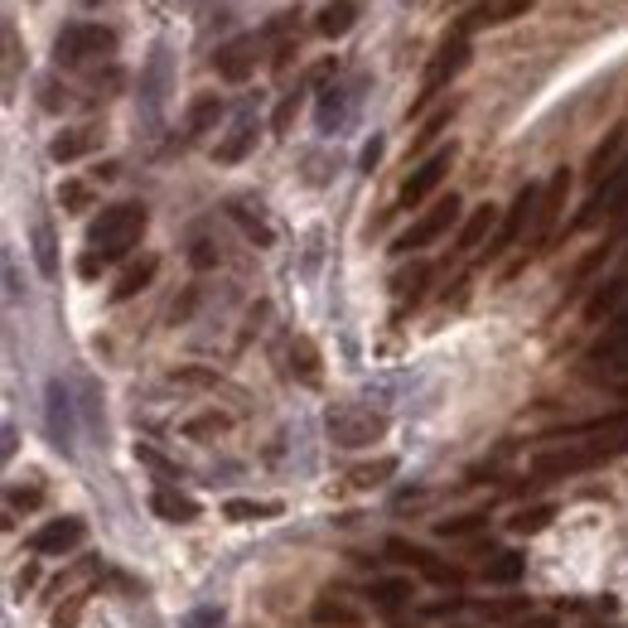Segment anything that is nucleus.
<instances>
[{
    "label": "nucleus",
    "instance_id": "obj_1",
    "mask_svg": "<svg viewBox=\"0 0 628 628\" xmlns=\"http://www.w3.org/2000/svg\"><path fill=\"white\" fill-rule=\"evenodd\" d=\"M619 455H628V430H619V435H590V440L565 445V450H541V455H531L527 474L537 479V483L571 479V474H590V469L609 464V459H619Z\"/></svg>",
    "mask_w": 628,
    "mask_h": 628
},
{
    "label": "nucleus",
    "instance_id": "obj_2",
    "mask_svg": "<svg viewBox=\"0 0 628 628\" xmlns=\"http://www.w3.org/2000/svg\"><path fill=\"white\" fill-rule=\"evenodd\" d=\"M145 223H150L145 203H112L88 223V251H97L106 266L131 257V247L145 237Z\"/></svg>",
    "mask_w": 628,
    "mask_h": 628
},
{
    "label": "nucleus",
    "instance_id": "obj_3",
    "mask_svg": "<svg viewBox=\"0 0 628 628\" xmlns=\"http://www.w3.org/2000/svg\"><path fill=\"white\" fill-rule=\"evenodd\" d=\"M469 58H474V40H469V34H455V30L445 34L440 48H435L430 64H426V78H420V97L411 102V112H426L435 97H440V92L459 78V72L469 68Z\"/></svg>",
    "mask_w": 628,
    "mask_h": 628
},
{
    "label": "nucleus",
    "instance_id": "obj_4",
    "mask_svg": "<svg viewBox=\"0 0 628 628\" xmlns=\"http://www.w3.org/2000/svg\"><path fill=\"white\" fill-rule=\"evenodd\" d=\"M628 217V155H624V165L614 169L604 184L590 193V203L575 213V223L565 227V233H590V227H599V223H624Z\"/></svg>",
    "mask_w": 628,
    "mask_h": 628
},
{
    "label": "nucleus",
    "instance_id": "obj_5",
    "mask_svg": "<svg viewBox=\"0 0 628 628\" xmlns=\"http://www.w3.org/2000/svg\"><path fill=\"white\" fill-rule=\"evenodd\" d=\"M459 209H464V203H459L455 193H440V199H435L430 209L420 213L416 223H411L406 233L392 242V257H411V251H426L430 242H440V237H445V233H450V227L459 223Z\"/></svg>",
    "mask_w": 628,
    "mask_h": 628
},
{
    "label": "nucleus",
    "instance_id": "obj_6",
    "mask_svg": "<svg viewBox=\"0 0 628 628\" xmlns=\"http://www.w3.org/2000/svg\"><path fill=\"white\" fill-rule=\"evenodd\" d=\"M106 54H116V34L106 30V24H68L54 40L58 68H78V64H92V58H106Z\"/></svg>",
    "mask_w": 628,
    "mask_h": 628
},
{
    "label": "nucleus",
    "instance_id": "obj_7",
    "mask_svg": "<svg viewBox=\"0 0 628 628\" xmlns=\"http://www.w3.org/2000/svg\"><path fill=\"white\" fill-rule=\"evenodd\" d=\"M455 160H459V145H455V141L440 145L435 155H426V160H420V165L406 175V184H402V193H396V203H402V209H420V203H426L430 193L440 189L445 179H450Z\"/></svg>",
    "mask_w": 628,
    "mask_h": 628
},
{
    "label": "nucleus",
    "instance_id": "obj_8",
    "mask_svg": "<svg viewBox=\"0 0 628 628\" xmlns=\"http://www.w3.org/2000/svg\"><path fill=\"white\" fill-rule=\"evenodd\" d=\"M537 203H541V184H527V189H517L513 209L503 213L498 233L489 237V247H483V257H479V261H498L507 247H517V237H523V233H531V223H537Z\"/></svg>",
    "mask_w": 628,
    "mask_h": 628
},
{
    "label": "nucleus",
    "instance_id": "obj_9",
    "mask_svg": "<svg viewBox=\"0 0 628 628\" xmlns=\"http://www.w3.org/2000/svg\"><path fill=\"white\" fill-rule=\"evenodd\" d=\"M571 169H556V175L541 184V203H537V223H531V251H541L547 242L556 237V223H561V213H565V199H571Z\"/></svg>",
    "mask_w": 628,
    "mask_h": 628
},
{
    "label": "nucleus",
    "instance_id": "obj_10",
    "mask_svg": "<svg viewBox=\"0 0 628 628\" xmlns=\"http://www.w3.org/2000/svg\"><path fill=\"white\" fill-rule=\"evenodd\" d=\"M531 5H537V0H474V5H469L464 15L455 20V34H469V40H474L479 30H489V24H507V20L527 15Z\"/></svg>",
    "mask_w": 628,
    "mask_h": 628
},
{
    "label": "nucleus",
    "instance_id": "obj_11",
    "mask_svg": "<svg viewBox=\"0 0 628 628\" xmlns=\"http://www.w3.org/2000/svg\"><path fill=\"white\" fill-rule=\"evenodd\" d=\"M382 430H386V416H372V411H358V406L334 411V416H329L334 445H348V450H358V445H372Z\"/></svg>",
    "mask_w": 628,
    "mask_h": 628
},
{
    "label": "nucleus",
    "instance_id": "obj_12",
    "mask_svg": "<svg viewBox=\"0 0 628 628\" xmlns=\"http://www.w3.org/2000/svg\"><path fill=\"white\" fill-rule=\"evenodd\" d=\"M213 68L223 82H247L257 72V34H237L213 54Z\"/></svg>",
    "mask_w": 628,
    "mask_h": 628
},
{
    "label": "nucleus",
    "instance_id": "obj_13",
    "mask_svg": "<svg viewBox=\"0 0 628 628\" xmlns=\"http://www.w3.org/2000/svg\"><path fill=\"white\" fill-rule=\"evenodd\" d=\"M386 556H396V561H406V565H416V571L426 575L430 585H459V580H464V575L455 571V565H445L440 556H430L426 547H416V541L392 537V541H386Z\"/></svg>",
    "mask_w": 628,
    "mask_h": 628
},
{
    "label": "nucleus",
    "instance_id": "obj_14",
    "mask_svg": "<svg viewBox=\"0 0 628 628\" xmlns=\"http://www.w3.org/2000/svg\"><path fill=\"white\" fill-rule=\"evenodd\" d=\"M82 537H88V527H82V517H54L48 527H40L30 537V551L34 556H64L72 547H82Z\"/></svg>",
    "mask_w": 628,
    "mask_h": 628
},
{
    "label": "nucleus",
    "instance_id": "obj_15",
    "mask_svg": "<svg viewBox=\"0 0 628 628\" xmlns=\"http://www.w3.org/2000/svg\"><path fill=\"white\" fill-rule=\"evenodd\" d=\"M624 155H628V126H614L609 136H604V141L595 145V155H590V165H585V184H590V189H599L604 179H609L614 169L624 165Z\"/></svg>",
    "mask_w": 628,
    "mask_h": 628
},
{
    "label": "nucleus",
    "instance_id": "obj_16",
    "mask_svg": "<svg viewBox=\"0 0 628 628\" xmlns=\"http://www.w3.org/2000/svg\"><path fill=\"white\" fill-rule=\"evenodd\" d=\"M498 223H503L498 209H493V203H479V209L469 213L464 223H459V237H455V251H450V257L459 261V257H469V251H479L483 242H489V233H498Z\"/></svg>",
    "mask_w": 628,
    "mask_h": 628
},
{
    "label": "nucleus",
    "instance_id": "obj_17",
    "mask_svg": "<svg viewBox=\"0 0 628 628\" xmlns=\"http://www.w3.org/2000/svg\"><path fill=\"white\" fill-rule=\"evenodd\" d=\"M358 15H362V0H324V10L314 15V30H319L324 40H344L358 24Z\"/></svg>",
    "mask_w": 628,
    "mask_h": 628
},
{
    "label": "nucleus",
    "instance_id": "obj_18",
    "mask_svg": "<svg viewBox=\"0 0 628 628\" xmlns=\"http://www.w3.org/2000/svg\"><path fill=\"white\" fill-rule=\"evenodd\" d=\"M411 595H416V580H411V575H378L368 585V599L378 604V609H386V614L411 604Z\"/></svg>",
    "mask_w": 628,
    "mask_h": 628
},
{
    "label": "nucleus",
    "instance_id": "obj_19",
    "mask_svg": "<svg viewBox=\"0 0 628 628\" xmlns=\"http://www.w3.org/2000/svg\"><path fill=\"white\" fill-rule=\"evenodd\" d=\"M155 271H160V261H155V257H141V261H131L126 271L116 276V285H112V305H126V300H136L141 290L155 281Z\"/></svg>",
    "mask_w": 628,
    "mask_h": 628
},
{
    "label": "nucleus",
    "instance_id": "obj_20",
    "mask_svg": "<svg viewBox=\"0 0 628 628\" xmlns=\"http://www.w3.org/2000/svg\"><path fill=\"white\" fill-rule=\"evenodd\" d=\"M150 513L160 517V523H193L199 517V503L189 498V493H179V489H155L150 493Z\"/></svg>",
    "mask_w": 628,
    "mask_h": 628
},
{
    "label": "nucleus",
    "instance_id": "obj_21",
    "mask_svg": "<svg viewBox=\"0 0 628 628\" xmlns=\"http://www.w3.org/2000/svg\"><path fill=\"white\" fill-rule=\"evenodd\" d=\"M251 145H257V121L242 116L237 126H233V136H227V141L213 150V160H217V165H237V160H247V155H251Z\"/></svg>",
    "mask_w": 628,
    "mask_h": 628
},
{
    "label": "nucleus",
    "instance_id": "obj_22",
    "mask_svg": "<svg viewBox=\"0 0 628 628\" xmlns=\"http://www.w3.org/2000/svg\"><path fill=\"white\" fill-rule=\"evenodd\" d=\"M556 513H561V507H556V503H531V507H517V513L507 517V531H513V537H537V531H547V527L556 523Z\"/></svg>",
    "mask_w": 628,
    "mask_h": 628
},
{
    "label": "nucleus",
    "instance_id": "obj_23",
    "mask_svg": "<svg viewBox=\"0 0 628 628\" xmlns=\"http://www.w3.org/2000/svg\"><path fill=\"white\" fill-rule=\"evenodd\" d=\"M92 145H97V136H92L88 126H82V131H58V136L48 141V155H54L58 165H72V160H82Z\"/></svg>",
    "mask_w": 628,
    "mask_h": 628
},
{
    "label": "nucleus",
    "instance_id": "obj_24",
    "mask_svg": "<svg viewBox=\"0 0 628 628\" xmlns=\"http://www.w3.org/2000/svg\"><path fill=\"white\" fill-rule=\"evenodd\" d=\"M624 348H628V305L614 314V324L604 329V338H599L595 348H590V362H614V358L624 354Z\"/></svg>",
    "mask_w": 628,
    "mask_h": 628
},
{
    "label": "nucleus",
    "instance_id": "obj_25",
    "mask_svg": "<svg viewBox=\"0 0 628 628\" xmlns=\"http://www.w3.org/2000/svg\"><path fill=\"white\" fill-rule=\"evenodd\" d=\"M217 121H223V97H217V92L193 97V106H189V136H203V131H213Z\"/></svg>",
    "mask_w": 628,
    "mask_h": 628
},
{
    "label": "nucleus",
    "instance_id": "obj_26",
    "mask_svg": "<svg viewBox=\"0 0 628 628\" xmlns=\"http://www.w3.org/2000/svg\"><path fill=\"white\" fill-rule=\"evenodd\" d=\"M227 523H266V517H281V503H261V498H227L223 503Z\"/></svg>",
    "mask_w": 628,
    "mask_h": 628
},
{
    "label": "nucleus",
    "instance_id": "obj_27",
    "mask_svg": "<svg viewBox=\"0 0 628 628\" xmlns=\"http://www.w3.org/2000/svg\"><path fill=\"white\" fill-rule=\"evenodd\" d=\"M523 571H527V561L517 551H503V556H493L489 565H483V580L489 585H517L523 580Z\"/></svg>",
    "mask_w": 628,
    "mask_h": 628
},
{
    "label": "nucleus",
    "instance_id": "obj_28",
    "mask_svg": "<svg viewBox=\"0 0 628 628\" xmlns=\"http://www.w3.org/2000/svg\"><path fill=\"white\" fill-rule=\"evenodd\" d=\"M426 281H430V266L426 261H416L411 271H402V276H392V290L402 295V305H416L420 295H426Z\"/></svg>",
    "mask_w": 628,
    "mask_h": 628
},
{
    "label": "nucleus",
    "instance_id": "obj_29",
    "mask_svg": "<svg viewBox=\"0 0 628 628\" xmlns=\"http://www.w3.org/2000/svg\"><path fill=\"white\" fill-rule=\"evenodd\" d=\"M392 474H396V459H372V464L348 469V489H378V483H386Z\"/></svg>",
    "mask_w": 628,
    "mask_h": 628
},
{
    "label": "nucleus",
    "instance_id": "obj_30",
    "mask_svg": "<svg viewBox=\"0 0 628 628\" xmlns=\"http://www.w3.org/2000/svg\"><path fill=\"white\" fill-rule=\"evenodd\" d=\"M290 362H295L300 382H305V386H319V354H314L310 338H295V348H290Z\"/></svg>",
    "mask_w": 628,
    "mask_h": 628
},
{
    "label": "nucleus",
    "instance_id": "obj_31",
    "mask_svg": "<svg viewBox=\"0 0 628 628\" xmlns=\"http://www.w3.org/2000/svg\"><path fill=\"white\" fill-rule=\"evenodd\" d=\"M34 261H40V276H58V251H54V227L40 223L34 227Z\"/></svg>",
    "mask_w": 628,
    "mask_h": 628
},
{
    "label": "nucleus",
    "instance_id": "obj_32",
    "mask_svg": "<svg viewBox=\"0 0 628 628\" xmlns=\"http://www.w3.org/2000/svg\"><path fill=\"white\" fill-rule=\"evenodd\" d=\"M489 527V513H459V517H445V523H435V537H469V531Z\"/></svg>",
    "mask_w": 628,
    "mask_h": 628
},
{
    "label": "nucleus",
    "instance_id": "obj_33",
    "mask_svg": "<svg viewBox=\"0 0 628 628\" xmlns=\"http://www.w3.org/2000/svg\"><path fill=\"white\" fill-rule=\"evenodd\" d=\"M455 112H459V102H455V97H450V102H445L440 112H435V116L426 121V126L416 131V141H411V150H426V145H430V141L440 136V131H445V126H450V121H455Z\"/></svg>",
    "mask_w": 628,
    "mask_h": 628
},
{
    "label": "nucleus",
    "instance_id": "obj_34",
    "mask_svg": "<svg viewBox=\"0 0 628 628\" xmlns=\"http://www.w3.org/2000/svg\"><path fill=\"white\" fill-rule=\"evenodd\" d=\"M604 257H609V242H599V247H595L585 261L575 266V276H571V295H575V290H585V281H590V276H595L599 266H604Z\"/></svg>",
    "mask_w": 628,
    "mask_h": 628
},
{
    "label": "nucleus",
    "instance_id": "obj_35",
    "mask_svg": "<svg viewBox=\"0 0 628 628\" xmlns=\"http://www.w3.org/2000/svg\"><path fill=\"white\" fill-rule=\"evenodd\" d=\"M295 112H300V88H295V92H285V97H281V106H276V116H271V131H276V136H285L290 121H295Z\"/></svg>",
    "mask_w": 628,
    "mask_h": 628
},
{
    "label": "nucleus",
    "instance_id": "obj_36",
    "mask_svg": "<svg viewBox=\"0 0 628 628\" xmlns=\"http://www.w3.org/2000/svg\"><path fill=\"white\" fill-rule=\"evenodd\" d=\"M314 619H319V624H338V628H358V614L354 609H338L334 599H324L319 609H314Z\"/></svg>",
    "mask_w": 628,
    "mask_h": 628
},
{
    "label": "nucleus",
    "instance_id": "obj_37",
    "mask_svg": "<svg viewBox=\"0 0 628 628\" xmlns=\"http://www.w3.org/2000/svg\"><path fill=\"white\" fill-rule=\"evenodd\" d=\"M531 609V599H498V604H483V614H489V619H517V614H527Z\"/></svg>",
    "mask_w": 628,
    "mask_h": 628
},
{
    "label": "nucleus",
    "instance_id": "obj_38",
    "mask_svg": "<svg viewBox=\"0 0 628 628\" xmlns=\"http://www.w3.org/2000/svg\"><path fill=\"white\" fill-rule=\"evenodd\" d=\"M58 203H64L68 213H82L92 203V193H88V184H64L58 189Z\"/></svg>",
    "mask_w": 628,
    "mask_h": 628
},
{
    "label": "nucleus",
    "instance_id": "obj_39",
    "mask_svg": "<svg viewBox=\"0 0 628 628\" xmlns=\"http://www.w3.org/2000/svg\"><path fill=\"white\" fill-rule=\"evenodd\" d=\"M40 507V489H10V513H34Z\"/></svg>",
    "mask_w": 628,
    "mask_h": 628
},
{
    "label": "nucleus",
    "instance_id": "obj_40",
    "mask_svg": "<svg viewBox=\"0 0 628 628\" xmlns=\"http://www.w3.org/2000/svg\"><path fill=\"white\" fill-rule=\"evenodd\" d=\"M464 604H469V599H459V595H455V599H440V604H426V614H430V619H440V614H455V609H464Z\"/></svg>",
    "mask_w": 628,
    "mask_h": 628
},
{
    "label": "nucleus",
    "instance_id": "obj_41",
    "mask_svg": "<svg viewBox=\"0 0 628 628\" xmlns=\"http://www.w3.org/2000/svg\"><path fill=\"white\" fill-rule=\"evenodd\" d=\"M223 426H227V416H203L189 426V435H209V430H223Z\"/></svg>",
    "mask_w": 628,
    "mask_h": 628
},
{
    "label": "nucleus",
    "instance_id": "obj_42",
    "mask_svg": "<svg viewBox=\"0 0 628 628\" xmlns=\"http://www.w3.org/2000/svg\"><path fill=\"white\" fill-rule=\"evenodd\" d=\"M378 160H382V141L372 136L368 145H362V169H368V175H372V165H378Z\"/></svg>",
    "mask_w": 628,
    "mask_h": 628
},
{
    "label": "nucleus",
    "instance_id": "obj_43",
    "mask_svg": "<svg viewBox=\"0 0 628 628\" xmlns=\"http://www.w3.org/2000/svg\"><path fill=\"white\" fill-rule=\"evenodd\" d=\"M136 455H141V459H145V464H150V469H160V474H175V469H169V464H165V459H160V455H155V450H150V445H141V450H136Z\"/></svg>",
    "mask_w": 628,
    "mask_h": 628
},
{
    "label": "nucleus",
    "instance_id": "obj_44",
    "mask_svg": "<svg viewBox=\"0 0 628 628\" xmlns=\"http://www.w3.org/2000/svg\"><path fill=\"white\" fill-rule=\"evenodd\" d=\"M604 368H614V372H624V378H628V348H624V354L614 358V362H604Z\"/></svg>",
    "mask_w": 628,
    "mask_h": 628
},
{
    "label": "nucleus",
    "instance_id": "obj_45",
    "mask_svg": "<svg viewBox=\"0 0 628 628\" xmlns=\"http://www.w3.org/2000/svg\"><path fill=\"white\" fill-rule=\"evenodd\" d=\"M619 233H628V217H624V223H619Z\"/></svg>",
    "mask_w": 628,
    "mask_h": 628
},
{
    "label": "nucleus",
    "instance_id": "obj_46",
    "mask_svg": "<svg viewBox=\"0 0 628 628\" xmlns=\"http://www.w3.org/2000/svg\"><path fill=\"white\" fill-rule=\"evenodd\" d=\"M88 5H102V0H88Z\"/></svg>",
    "mask_w": 628,
    "mask_h": 628
}]
</instances>
